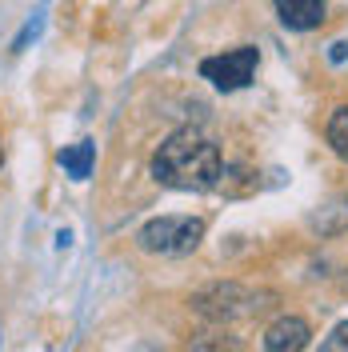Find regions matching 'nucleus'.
Wrapping results in <instances>:
<instances>
[{
  "instance_id": "1",
  "label": "nucleus",
  "mask_w": 348,
  "mask_h": 352,
  "mask_svg": "<svg viewBox=\"0 0 348 352\" xmlns=\"http://www.w3.org/2000/svg\"><path fill=\"white\" fill-rule=\"evenodd\" d=\"M153 176L176 192H208L224 176L220 148L200 129H176L153 156Z\"/></svg>"
},
{
  "instance_id": "2",
  "label": "nucleus",
  "mask_w": 348,
  "mask_h": 352,
  "mask_svg": "<svg viewBox=\"0 0 348 352\" xmlns=\"http://www.w3.org/2000/svg\"><path fill=\"white\" fill-rule=\"evenodd\" d=\"M200 241H204L200 217H156L136 232V244L156 256H188L200 248Z\"/></svg>"
},
{
  "instance_id": "3",
  "label": "nucleus",
  "mask_w": 348,
  "mask_h": 352,
  "mask_svg": "<svg viewBox=\"0 0 348 352\" xmlns=\"http://www.w3.org/2000/svg\"><path fill=\"white\" fill-rule=\"evenodd\" d=\"M261 65V52L257 48H248V44H240L232 52H224V56H208V60H200V76L204 80H213L220 92H237L252 80V72Z\"/></svg>"
},
{
  "instance_id": "4",
  "label": "nucleus",
  "mask_w": 348,
  "mask_h": 352,
  "mask_svg": "<svg viewBox=\"0 0 348 352\" xmlns=\"http://www.w3.org/2000/svg\"><path fill=\"white\" fill-rule=\"evenodd\" d=\"M257 308H264V305H257V296L240 285H217V288H208V292L196 296V312H204V316H213V320L248 316V312H257Z\"/></svg>"
},
{
  "instance_id": "5",
  "label": "nucleus",
  "mask_w": 348,
  "mask_h": 352,
  "mask_svg": "<svg viewBox=\"0 0 348 352\" xmlns=\"http://www.w3.org/2000/svg\"><path fill=\"white\" fill-rule=\"evenodd\" d=\"M272 4L281 24L292 32H312L325 24V0H272Z\"/></svg>"
},
{
  "instance_id": "6",
  "label": "nucleus",
  "mask_w": 348,
  "mask_h": 352,
  "mask_svg": "<svg viewBox=\"0 0 348 352\" xmlns=\"http://www.w3.org/2000/svg\"><path fill=\"white\" fill-rule=\"evenodd\" d=\"M308 336H312L308 320H301V316H281L272 329L264 332V349L268 352H301V349H308Z\"/></svg>"
},
{
  "instance_id": "7",
  "label": "nucleus",
  "mask_w": 348,
  "mask_h": 352,
  "mask_svg": "<svg viewBox=\"0 0 348 352\" xmlns=\"http://www.w3.org/2000/svg\"><path fill=\"white\" fill-rule=\"evenodd\" d=\"M92 164H96V144H88V140H80V144H72V148L61 153V168L72 180H88L92 176Z\"/></svg>"
},
{
  "instance_id": "8",
  "label": "nucleus",
  "mask_w": 348,
  "mask_h": 352,
  "mask_svg": "<svg viewBox=\"0 0 348 352\" xmlns=\"http://www.w3.org/2000/svg\"><path fill=\"white\" fill-rule=\"evenodd\" d=\"M312 228L320 236H336L348 228V200H328L320 212H312Z\"/></svg>"
},
{
  "instance_id": "9",
  "label": "nucleus",
  "mask_w": 348,
  "mask_h": 352,
  "mask_svg": "<svg viewBox=\"0 0 348 352\" xmlns=\"http://www.w3.org/2000/svg\"><path fill=\"white\" fill-rule=\"evenodd\" d=\"M328 144H332V153L340 156V160H348V104L332 112V120H328Z\"/></svg>"
},
{
  "instance_id": "10",
  "label": "nucleus",
  "mask_w": 348,
  "mask_h": 352,
  "mask_svg": "<svg viewBox=\"0 0 348 352\" xmlns=\"http://www.w3.org/2000/svg\"><path fill=\"white\" fill-rule=\"evenodd\" d=\"M320 349L325 352H348V320H340L336 329L328 332L325 340H320Z\"/></svg>"
},
{
  "instance_id": "11",
  "label": "nucleus",
  "mask_w": 348,
  "mask_h": 352,
  "mask_svg": "<svg viewBox=\"0 0 348 352\" xmlns=\"http://www.w3.org/2000/svg\"><path fill=\"white\" fill-rule=\"evenodd\" d=\"M0 160H4V153H0Z\"/></svg>"
}]
</instances>
